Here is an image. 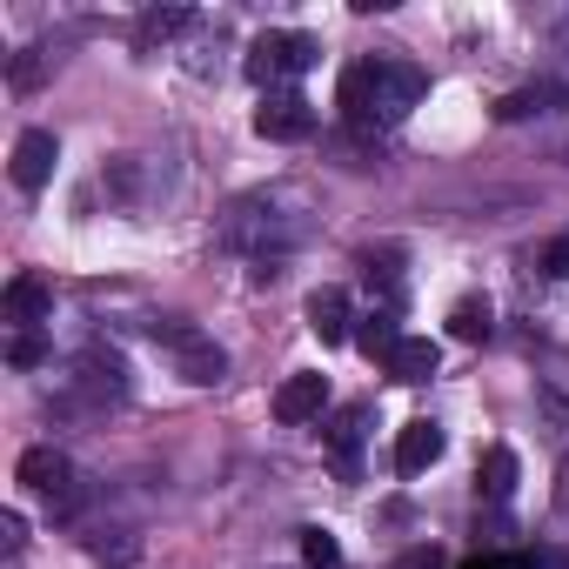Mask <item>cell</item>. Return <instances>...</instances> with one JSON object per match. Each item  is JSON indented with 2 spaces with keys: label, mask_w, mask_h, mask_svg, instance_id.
<instances>
[{
  "label": "cell",
  "mask_w": 569,
  "mask_h": 569,
  "mask_svg": "<svg viewBox=\"0 0 569 569\" xmlns=\"http://www.w3.org/2000/svg\"><path fill=\"white\" fill-rule=\"evenodd\" d=\"M422 94H429V74L416 61H356L342 74V94L336 101H342L349 128H396Z\"/></svg>",
  "instance_id": "obj_1"
},
{
  "label": "cell",
  "mask_w": 569,
  "mask_h": 569,
  "mask_svg": "<svg viewBox=\"0 0 569 569\" xmlns=\"http://www.w3.org/2000/svg\"><path fill=\"white\" fill-rule=\"evenodd\" d=\"M316 61H322L316 34H261V41L248 48V81L274 94V81H281V74H309Z\"/></svg>",
  "instance_id": "obj_2"
},
{
  "label": "cell",
  "mask_w": 569,
  "mask_h": 569,
  "mask_svg": "<svg viewBox=\"0 0 569 569\" xmlns=\"http://www.w3.org/2000/svg\"><path fill=\"white\" fill-rule=\"evenodd\" d=\"M154 336L174 349V369H181L194 389H208V382H221V376H228V356H221V342H208L201 329H188V322H154Z\"/></svg>",
  "instance_id": "obj_3"
},
{
  "label": "cell",
  "mask_w": 569,
  "mask_h": 569,
  "mask_svg": "<svg viewBox=\"0 0 569 569\" xmlns=\"http://www.w3.org/2000/svg\"><path fill=\"white\" fill-rule=\"evenodd\" d=\"M254 134H261V141H309V134H316V101L296 94V88L261 94V108H254Z\"/></svg>",
  "instance_id": "obj_4"
},
{
  "label": "cell",
  "mask_w": 569,
  "mask_h": 569,
  "mask_svg": "<svg viewBox=\"0 0 569 569\" xmlns=\"http://www.w3.org/2000/svg\"><path fill=\"white\" fill-rule=\"evenodd\" d=\"M14 476H21V489H34V496H54V502H74V462H68L61 449H28Z\"/></svg>",
  "instance_id": "obj_5"
},
{
  "label": "cell",
  "mask_w": 569,
  "mask_h": 569,
  "mask_svg": "<svg viewBox=\"0 0 569 569\" xmlns=\"http://www.w3.org/2000/svg\"><path fill=\"white\" fill-rule=\"evenodd\" d=\"M54 161H61V141L48 134V128H28L21 141H14V188H48L54 181Z\"/></svg>",
  "instance_id": "obj_6"
},
{
  "label": "cell",
  "mask_w": 569,
  "mask_h": 569,
  "mask_svg": "<svg viewBox=\"0 0 569 569\" xmlns=\"http://www.w3.org/2000/svg\"><path fill=\"white\" fill-rule=\"evenodd\" d=\"M329 409V376H289V382H281L274 389V422H316Z\"/></svg>",
  "instance_id": "obj_7"
},
{
  "label": "cell",
  "mask_w": 569,
  "mask_h": 569,
  "mask_svg": "<svg viewBox=\"0 0 569 569\" xmlns=\"http://www.w3.org/2000/svg\"><path fill=\"white\" fill-rule=\"evenodd\" d=\"M48 309H54V289H48L41 274H14L8 281V322L34 329V322H48Z\"/></svg>",
  "instance_id": "obj_8"
},
{
  "label": "cell",
  "mask_w": 569,
  "mask_h": 569,
  "mask_svg": "<svg viewBox=\"0 0 569 569\" xmlns=\"http://www.w3.org/2000/svg\"><path fill=\"white\" fill-rule=\"evenodd\" d=\"M382 369H389L396 382H409V389H416V382H429V376L442 369V349H436L429 336H402V349H396Z\"/></svg>",
  "instance_id": "obj_9"
},
{
  "label": "cell",
  "mask_w": 569,
  "mask_h": 569,
  "mask_svg": "<svg viewBox=\"0 0 569 569\" xmlns=\"http://www.w3.org/2000/svg\"><path fill=\"white\" fill-rule=\"evenodd\" d=\"M436 456H442V429H436V422H402V436H396V469H402V476H422Z\"/></svg>",
  "instance_id": "obj_10"
},
{
  "label": "cell",
  "mask_w": 569,
  "mask_h": 569,
  "mask_svg": "<svg viewBox=\"0 0 569 569\" xmlns=\"http://www.w3.org/2000/svg\"><path fill=\"white\" fill-rule=\"evenodd\" d=\"M516 476H522L516 449H509V442H496V449L482 456V469H476V496H489V502H509V496H516Z\"/></svg>",
  "instance_id": "obj_11"
},
{
  "label": "cell",
  "mask_w": 569,
  "mask_h": 569,
  "mask_svg": "<svg viewBox=\"0 0 569 569\" xmlns=\"http://www.w3.org/2000/svg\"><path fill=\"white\" fill-rule=\"evenodd\" d=\"M309 329L322 336V342H349L356 329H349V296L342 289H316L309 296Z\"/></svg>",
  "instance_id": "obj_12"
},
{
  "label": "cell",
  "mask_w": 569,
  "mask_h": 569,
  "mask_svg": "<svg viewBox=\"0 0 569 569\" xmlns=\"http://www.w3.org/2000/svg\"><path fill=\"white\" fill-rule=\"evenodd\" d=\"M356 349H362L369 362H389V356L402 349V329H396V309H376V316H362V322H356Z\"/></svg>",
  "instance_id": "obj_13"
},
{
  "label": "cell",
  "mask_w": 569,
  "mask_h": 569,
  "mask_svg": "<svg viewBox=\"0 0 569 569\" xmlns=\"http://www.w3.org/2000/svg\"><path fill=\"white\" fill-rule=\"evenodd\" d=\"M549 101H562V88H516V94H502L496 101V121H529V114H549Z\"/></svg>",
  "instance_id": "obj_14"
},
{
  "label": "cell",
  "mask_w": 569,
  "mask_h": 569,
  "mask_svg": "<svg viewBox=\"0 0 569 569\" xmlns=\"http://www.w3.org/2000/svg\"><path fill=\"white\" fill-rule=\"evenodd\" d=\"M489 329H496V316H489L482 296H462V302L449 309V336H456V342H482Z\"/></svg>",
  "instance_id": "obj_15"
},
{
  "label": "cell",
  "mask_w": 569,
  "mask_h": 569,
  "mask_svg": "<svg viewBox=\"0 0 569 569\" xmlns=\"http://www.w3.org/2000/svg\"><path fill=\"white\" fill-rule=\"evenodd\" d=\"M362 416H369V409H342V416L329 422V442H336V462H342V469H356V442H362Z\"/></svg>",
  "instance_id": "obj_16"
},
{
  "label": "cell",
  "mask_w": 569,
  "mask_h": 569,
  "mask_svg": "<svg viewBox=\"0 0 569 569\" xmlns=\"http://www.w3.org/2000/svg\"><path fill=\"white\" fill-rule=\"evenodd\" d=\"M188 21H194L188 8H154V14H141V48H154V41H174Z\"/></svg>",
  "instance_id": "obj_17"
},
{
  "label": "cell",
  "mask_w": 569,
  "mask_h": 569,
  "mask_svg": "<svg viewBox=\"0 0 569 569\" xmlns=\"http://www.w3.org/2000/svg\"><path fill=\"white\" fill-rule=\"evenodd\" d=\"M302 562H309V569H336V562H342V542H336L329 529H302Z\"/></svg>",
  "instance_id": "obj_18"
},
{
  "label": "cell",
  "mask_w": 569,
  "mask_h": 569,
  "mask_svg": "<svg viewBox=\"0 0 569 569\" xmlns=\"http://www.w3.org/2000/svg\"><path fill=\"white\" fill-rule=\"evenodd\" d=\"M8 362H14V369H41V362H48V336H41V329H21L14 349H8Z\"/></svg>",
  "instance_id": "obj_19"
},
{
  "label": "cell",
  "mask_w": 569,
  "mask_h": 569,
  "mask_svg": "<svg viewBox=\"0 0 569 569\" xmlns=\"http://www.w3.org/2000/svg\"><path fill=\"white\" fill-rule=\"evenodd\" d=\"M542 274H549V281H569V228L542 248Z\"/></svg>",
  "instance_id": "obj_20"
},
{
  "label": "cell",
  "mask_w": 569,
  "mask_h": 569,
  "mask_svg": "<svg viewBox=\"0 0 569 569\" xmlns=\"http://www.w3.org/2000/svg\"><path fill=\"white\" fill-rule=\"evenodd\" d=\"M536 402H542V416H549V422H556V429H549V436H556V442H569V402H562V396H549V389H542V396H536Z\"/></svg>",
  "instance_id": "obj_21"
},
{
  "label": "cell",
  "mask_w": 569,
  "mask_h": 569,
  "mask_svg": "<svg viewBox=\"0 0 569 569\" xmlns=\"http://www.w3.org/2000/svg\"><path fill=\"white\" fill-rule=\"evenodd\" d=\"M396 569H442V549H436V542H416V549L396 556Z\"/></svg>",
  "instance_id": "obj_22"
},
{
  "label": "cell",
  "mask_w": 569,
  "mask_h": 569,
  "mask_svg": "<svg viewBox=\"0 0 569 569\" xmlns=\"http://www.w3.org/2000/svg\"><path fill=\"white\" fill-rule=\"evenodd\" d=\"M41 81V61H34V48L28 54H14V88H34Z\"/></svg>",
  "instance_id": "obj_23"
},
{
  "label": "cell",
  "mask_w": 569,
  "mask_h": 569,
  "mask_svg": "<svg viewBox=\"0 0 569 569\" xmlns=\"http://www.w3.org/2000/svg\"><path fill=\"white\" fill-rule=\"evenodd\" d=\"M522 569H569V556H562V549H529Z\"/></svg>",
  "instance_id": "obj_24"
},
{
  "label": "cell",
  "mask_w": 569,
  "mask_h": 569,
  "mask_svg": "<svg viewBox=\"0 0 569 569\" xmlns=\"http://www.w3.org/2000/svg\"><path fill=\"white\" fill-rule=\"evenodd\" d=\"M0 529H8V556H21V542H28V522L8 509V516H0Z\"/></svg>",
  "instance_id": "obj_25"
},
{
  "label": "cell",
  "mask_w": 569,
  "mask_h": 569,
  "mask_svg": "<svg viewBox=\"0 0 569 569\" xmlns=\"http://www.w3.org/2000/svg\"><path fill=\"white\" fill-rule=\"evenodd\" d=\"M462 569H522V556H496V549H489V556H469Z\"/></svg>",
  "instance_id": "obj_26"
}]
</instances>
